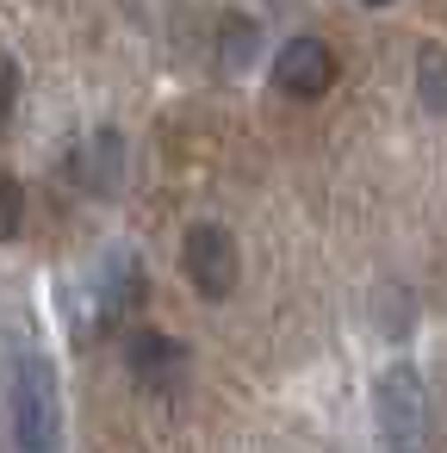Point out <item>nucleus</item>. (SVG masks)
<instances>
[{
  "instance_id": "nucleus-1",
  "label": "nucleus",
  "mask_w": 447,
  "mask_h": 453,
  "mask_svg": "<svg viewBox=\"0 0 447 453\" xmlns=\"http://www.w3.org/2000/svg\"><path fill=\"white\" fill-rule=\"evenodd\" d=\"M13 441L19 453H63L57 366L38 348H13Z\"/></svg>"
},
{
  "instance_id": "nucleus-9",
  "label": "nucleus",
  "mask_w": 447,
  "mask_h": 453,
  "mask_svg": "<svg viewBox=\"0 0 447 453\" xmlns=\"http://www.w3.org/2000/svg\"><path fill=\"white\" fill-rule=\"evenodd\" d=\"M416 94H422L428 112H447V50L441 44L416 50Z\"/></svg>"
},
{
  "instance_id": "nucleus-3",
  "label": "nucleus",
  "mask_w": 447,
  "mask_h": 453,
  "mask_svg": "<svg viewBox=\"0 0 447 453\" xmlns=\"http://www.w3.org/2000/svg\"><path fill=\"white\" fill-rule=\"evenodd\" d=\"M181 267H187V280H193V292H199V298L224 304V298L236 292V280H243L236 236H230L224 224H193V230H187V242H181Z\"/></svg>"
},
{
  "instance_id": "nucleus-8",
  "label": "nucleus",
  "mask_w": 447,
  "mask_h": 453,
  "mask_svg": "<svg viewBox=\"0 0 447 453\" xmlns=\"http://www.w3.org/2000/svg\"><path fill=\"white\" fill-rule=\"evenodd\" d=\"M137 298H143V267H137L131 255H112V261H106V273H100V317H106V323H119Z\"/></svg>"
},
{
  "instance_id": "nucleus-6",
  "label": "nucleus",
  "mask_w": 447,
  "mask_h": 453,
  "mask_svg": "<svg viewBox=\"0 0 447 453\" xmlns=\"http://www.w3.org/2000/svg\"><path fill=\"white\" fill-rule=\"evenodd\" d=\"M69 174H75V187H81V193L112 199V193L125 187V137H119V131H94V137H81V150H75Z\"/></svg>"
},
{
  "instance_id": "nucleus-11",
  "label": "nucleus",
  "mask_w": 447,
  "mask_h": 453,
  "mask_svg": "<svg viewBox=\"0 0 447 453\" xmlns=\"http://www.w3.org/2000/svg\"><path fill=\"white\" fill-rule=\"evenodd\" d=\"M13 100H19V69H13L7 50H0V125L13 119Z\"/></svg>"
},
{
  "instance_id": "nucleus-5",
  "label": "nucleus",
  "mask_w": 447,
  "mask_h": 453,
  "mask_svg": "<svg viewBox=\"0 0 447 453\" xmlns=\"http://www.w3.org/2000/svg\"><path fill=\"white\" fill-rule=\"evenodd\" d=\"M274 88L286 100H323L335 88V57L323 38H292L280 57H274Z\"/></svg>"
},
{
  "instance_id": "nucleus-12",
  "label": "nucleus",
  "mask_w": 447,
  "mask_h": 453,
  "mask_svg": "<svg viewBox=\"0 0 447 453\" xmlns=\"http://www.w3.org/2000/svg\"><path fill=\"white\" fill-rule=\"evenodd\" d=\"M360 7H391V0H360Z\"/></svg>"
},
{
  "instance_id": "nucleus-7",
  "label": "nucleus",
  "mask_w": 447,
  "mask_h": 453,
  "mask_svg": "<svg viewBox=\"0 0 447 453\" xmlns=\"http://www.w3.org/2000/svg\"><path fill=\"white\" fill-rule=\"evenodd\" d=\"M261 57V26L249 13H224L218 19V69L224 75H249Z\"/></svg>"
},
{
  "instance_id": "nucleus-4",
  "label": "nucleus",
  "mask_w": 447,
  "mask_h": 453,
  "mask_svg": "<svg viewBox=\"0 0 447 453\" xmlns=\"http://www.w3.org/2000/svg\"><path fill=\"white\" fill-rule=\"evenodd\" d=\"M125 360H131V379L143 385V391H156V397H174L181 385H187V342H174V335H162V329H137L131 342H125Z\"/></svg>"
},
{
  "instance_id": "nucleus-10",
  "label": "nucleus",
  "mask_w": 447,
  "mask_h": 453,
  "mask_svg": "<svg viewBox=\"0 0 447 453\" xmlns=\"http://www.w3.org/2000/svg\"><path fill=\"white\" fill-rule=\"evenodd\" d=\"M19 230H26V187L0 168V242H13Z\"/></svg>"
},
{
  "instance_id": "nucleus-2",
  "label": "nucleus",
  "mask_w": 447,
  "mask_h": 453,
  "mask_svg": "<svg viewBox=\"0 0 447 453\" xmlns=\"http://www.w3.org/2000/svg\"><path fill=\"white\" fill-rule=\"evenodd\" d=\"M373 416L385 453H435V422H428V391L416 366H385L373 385Z\"/></svg>"
}]
</instances>
